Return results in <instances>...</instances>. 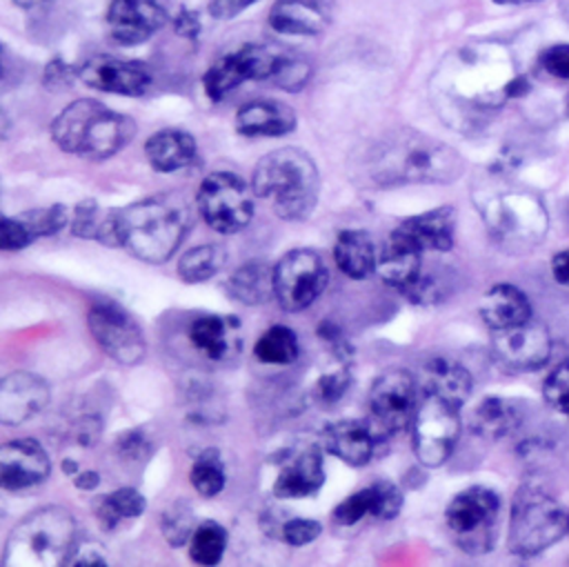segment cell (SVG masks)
<instances>
[{
    "label": "cell",
    "mask_w": 569,
    "mask_h": 567,
    "mask_svg": "<svg viewBox=\"0 0 569 567\" xmlns=\"http://www.w3.org/2000/svg\"><path fill=\"white\" fill-rule=\"evenodd\" d=\"M331 20V0H276L269 24L282 36H318Z\"/></svg>",
    "instance_id": "44dd1931"
},
{
    "label": "cell",
    "mask_w": 569,
    "mask_h": 567,
    "mask_svg": "<svg viewBox=\"0 0 569 567\" xmlns=\"http://www.w3.org/2000/svg\"><path fill=\"white\" fill-rule=\"evenodd\" d=\"M49 402V385L31 371H13L0 380V420L20 425L40 414Z\"/></svg>",
    "instance_id": "ac0fdd59"
},
{
    "label": "cell",
    "mask_w": 569,
    "mask_h": 567,
    "mask_svg": "<svg viewBox=\"0 0 569 567\" xmlns=\"http://www.w3.org/2000/svg\"><path fill=\"white\" fill-rule=\"evenodd\" d=\"M418 385L405 369H389L376 378L369 391V422L378 436L389 440L407 429L418 411Z\"/></svg>",
    "instance_id": "9c48e42d"
},
{
    "label": "cell",
    "mask_w": 569,
    "mask_h": 567,
    "mask_svg": "<svg viewBox=\"0 0 569 567\" xmlns=\"http://www.w3.org/2000/svg\"><path fill=\"white\" fill-rule=\"evenodd\" d=\"M224 549H227V531L222 525L213 520L200 523L189 538V556L198 565L220 563Z\"/></svg>",
    "instance_id": "e575fe53"
},
{
    "label": "cell",
    "mask_w": 569,
    "mask_h": 567,
    "mask_svg": "<svg viewBox=\"0 0 569 567\" xmlns=\"http://www.w3.org/2000/svg\"><path fill=\"white\" fill-rule=\"evenodd\" d=\"M422 269V249L396 227L378 251L376 271L380 278L398 289H405Z\"/></svg>",
    "instance_id": "603a6c76"
},
{
    "label": "cell",
    "mask_w": 569,
    "mask_h": 567,
    "mask_svg": "<svg viewBox=\"0 0 569 567\" xmlns=\"http://www.w3.org/2000/svg\"><path fill=\"white\" fill-rule=\"evenodd\" d=\"M87 327L98 347L120 365H138L147 354V340L138 320L118 302H93Z\"/></svg>",
    "instance_id": "7c38bea8"
},
{
    "label": "cell",
    "mask_w": 569,
    "mask_h": 567,
    "mask_svg": "<svg viewBox=\"0 0 569 567\" xmlns=\"http://www.w3.org/2000/svg\"><path fill=\"white\" fill-rule=\"evenodd\" d=\"M349 382H351V376H349V367L347 362H338L333 369L325 371L318 382H316V396L320 402H338L345 391L349 389Z\"/></svg>",
    "instance_id": "b9f144b4"
},
{
    "label": "cell",
    "mask_w": 569,
    "mask_h": 567,
    "mask_svg": "<svg viewBox=\"0 0 569 567\" xmlns=\"http://www.w3.org/2000/svg\"><path fill=\"white\" fill-rule=\"evenodd\" d=\"M325 483L322 454L318 447H305L293 451L278 469L273 480V496L278 498H305L313 496Z\"/></svg>",
    "instance_id": "ffe728a7"
},
{
    "label": "cell",
    "mask_w": 569,
    "mask_h": 567,
    "mask_svg": "<svg viewBox=\"0 0 569 567\" xmlns=\"http://www.w3.org/2000/svg\"><path fill=\"white\" fill-rule=\"evenodd\" d=\"M371 485H373V491H376L373 518L393 520L402 509V491L398 489V485H393L389 480H376Z\"/></svg>",
    "instance_id": "bcb514c9"
},
{
    "label": "cell",
    "mask_w": 569,
    "mask_h": 567,
    "mask_svg": "<svg viewBox=\"0 0 569 567\" xmlns=\"http://www.w3.org/2000/svg\"><path fill=\"white\" fill-rule=\"evenodd\" d=\"M542 394L553 409L565 414V409L569 407V360L560 362L549 371L542 382Z\"/></svg>",
    "instance_id": "7bdbcfd3"
},
{
    "label": "cell",
    "mask_w": 569,
    "mask_h": 567,
    "mask_svg": "<svg viewBox=\"0 0 569 567\" xmlns=\"http://www.w3.org/2000/svg\"><path fill=\"white\" fill-rule=\"evenodd\" d=\"M118 245L151 265L167 262L191 227V211L180 196H149L116 209Z\"/></svg>",
    "instance_id": "7a4b0ae2"
},
{
    "label": "cell",
    "mask_w": 569,
    "mask_h": 567,
    "mask_svg": "<svg viewBox=\"0 0 569 567\" xmlns=\"http://www.w3.org/2000/svg\"><path fill=\"white\" fill-rule=\"evenodd\" d=\"M538 64L551 78L569 82V42H558L542 49L538 56Z\"/></svg>",
    "instance_id": "7dc6e473"
},
{
    "label": "cell",
    "mask_w": 569,
    "mask_h": 567,
    "mask_svg": "<svg viewBox=\"0 0 569 567\" xmlns=\"http://www.w3.org/2000/svg\"><path fill=\"white\" fill-rule=\"evenodd\" d=\"M44 2H49V0H13V4H18L22 9H36V7L44 4Z\"/></svg>",
    "instance_id": "680465c9"
},
{
    "label": "cell",
    "mask_w": 569,
    "mask_h": 567,
    "mask_svg": "<svg viewBox=\"0 0 569 567\" xmlns=\"http://www.w3.org/2000/svg\"><path fill=\"white\" fill-rule=\"evenodd\" d=\"M422 389L427 396H436L462 407L473 389V380L467 367H462L458 360L433 356L422 367Z\"/></svg>",
    "instance_id": "484cf974"
},
{
    "label": "cell",
    "mask_w": 569,
    "mask_h": 567,
    "mask_svg": "<svg viewBox=\"0 0 569 567\" xmlns=\"http://www.w3.org/2000/svg\"><path fill=\"white\" fill-rule=\"evenodd\" d=\"M62 469H64L67 474H73V476L80 471V469H78V462H76V460H69V458L62 460Z\"/></svg>",
    "instance_id": "91938a15"
},
{
    "label": "cell",
    "mask_w": 569,
    "mask_h": 567,
    "mask_svg": "<svg viewBox=\"0 0 569 567\" xmlns=\"http://www.w3.org/2000/svg\"><path fill=\"white\" fill-rule=\"evenodd\" d=\"M144 509H147V500L133 487H120L93 500V514L104 531H111L124 518L140 516Z\"/></svg>",
    "instance_id": "1f68e13d"
},
{
    "label": "cell",
    "mask_w": 569,
    "mask_h": 567,
    "mask_svg": "<svg viewBox=\"0 0 569 567\" xmlns=\"http://www.w3.org/2000/svg\"><path fill=\"white\" fill-rule=\"evenodd\" d=\"M98 434H100V425L89 418V420L78 422L73 436H76V442H78L80 447H91V445L98 440Z\"/></svg>",
    "instance_id": "9f6ffc18"
},
{
    "label": "cell",
    "mask_w": 569,
    "mask_h": 567,
    "mask_svg": "<svg viewBox=\"0 0 569 567\" xmlns=\"http://www.w3.org/2000/svg\"><path fill=\"white\" fill-rule=\"evenodd\" d=\"M422 251H449L456 236V209L436 207L398 225Z\"/></svg>",
    "instance_id": "83f0119b"
},
{
    "label": "cell",
    "mask_w": 569,
    "mask_h": 567,
    "mask_svg": "<svg viewBox=\"0 0 569 567\" xmlns=\"http://www.w3.org/2000/svg\"><path fill=\"white\" fill-rule=\"evenodd\" d=\"M258 0H211L209 4V13L218 20H227L238 16L240 11H244L247 7H251Z\"/></svg>",
    "instance_id": "f5cc1de1"
},
{
    "label": "cell",
    "mask_w": 569,
    "mask_h": 567,
    "mask_svg": "<svg viewBox=\"0 0 569 567\" xmlns=\"http://www.w3.org/2000/svg\"><path fill=\"white\" fill-rule=\"evenodd\" d=\"M33 233L20 218H9L4 216L0 222V247L4 251H18L24 249L27 245L33 242Z\"/></svg>",
    "instance_id": "681fc988"
},
{
    "label": "cell",
    "mask_w": 569,
    "mask_h": 567,
    "mask_svg": "<svg viewBox=\"0 0 569 567\" xmlns=\"http://www.w3.org/2000/svg\"><path fill=\"white\" fill-rule=\"evenodd\" d=\"M380 442L382 438L369 420H338L325 429L327 451L351 467H365Z\"/></svg>",
    "instance_id": "d6986e66"
},
{
    "label": "cell",
    "mask_w": 569,
    "mask_h": 567,
    "mask_svg": "<svg viewBox=\"0 0 569 567\" xmlns=\"http://www.w3.org/2000/svg\"><path fill=\"white\" fill-rule=\"evenodd\" d=\"M520 409L507 398H485L473 411V431L487 440H500L520 425Z\"/></svg>",
    "instance_id": "4dcf8cb0"
},
{
    "label": "cell",
    "mask_w": 569,
    "mask_h": 567,
    "mask_svg": "<svg viewBox=\"0 0 569 567\" xmlns=\"http://www.w3.org/2000/svg\"><path fill=\"white\" fill-rule=\"evenodd\" d=\"M253 187L238 173L213 171L196 193V205L202 220L218 233H238L253 218Z\"/></svg>",
    "instance_id": "ba28073f"
},
{
    "label": "cell",
    "mask_w": 569,
    "mask_h": 567,
    "mask_svg": "<svg viewBox=\"0 0 569 567\" xmlns=\"http://www.w3.org/2000/svg\"><path fill=\"white\" fill-rule=\"evenodd\" d=\"M298 351V338L284 325L269 327L253 345V356L267 365H291L296 362Z\"/></svg>",
    "instance_id": "836d02e7"
},
{
    "label": "cell",
    "mask_w": 569,
    "mask_h": 567,
    "mask_svg": "<svg viewBox=\"0 0 569 567\" xmlns=\"http://www.w3.org/2000/svg\"><path fill=\"white\" fill-rule=\"evenodd\" d=\"M373 509H376V491H373V485H369L349 494L333 509V520L340 525H356L365 516H373Z\"/></svg>",
    "instance_id": "60d3db41"
},
{
    "label": "cell",
    "mask_w": 569,
    "mask_h": 567,
    "mask_svg": "<svg viewBox=\"0 0 569 567\" xmlns=\"http://www.w3.org/2000/svg\"><path fill=\"white\" fill-rule=\"evenodd\" d=\"M496 4H525V2H536V0H493Z\"/></svg>",
    "instance_id": "94428289"
},
{
    "label": "cell",
    "mask_w": 569,
    "mask_h": 567,
    "mask_svg": "<svg viewBox=\"0 0 569 567\" xmlns=\"http://www.w3.org/2000/svg\"><path fill=\"white\" fill-rule=\"evenodd\" d=\"M460 407L427 396L420 402L416 418L411 422L413 427V451L420 465L425 467H440L449 460L458 436H460Z\"/></svg>",
    "instance_id": "8fae6325"
},
{
    "label": "cell",
    "mask_w": 569,
    "mask_h": 567,
    "mask_svg": "<svg viewBox=\"0 0 569 567\" xmlns=\"http://www.w3.org/2000/svg\"><path fill=\"white\" fill-rule=\"evenodd\" d=\"M551 276L558 285L569 287V249H562L551 258Z\"/></svg>",
    "instance_id": "11a10c76"
},
{
    "label": "cell",
    "mask_w": 569,
    "mask_h": 567,
    "mask_svg": "<svg viewBox=\"0 0 569 567\" xmlns=\"http://www.w3.org/2000/svg\"><path fill=\"white\" fill-rule=\"evenodd\" d=\"M447 285L449 282L445 273L425 271L422 267L420 273L402 289V294L416 305H436L447 298Z\"/></svg>",
    "instance_id": "74e56055"
},
{
    "label": "cell",
    "mask_w": 569,
    "mask_h": 567,
    "mask_svg": "<svg viewBox=\"0 0 569 567\" xmlns=\"http://www.w3.org/2000/svg\"><path fill=\"white\" fill-rule=\"evenodd\" d=\"M333 258L338 269L353 278L365 280L376 271L378 249L373 238L362 229H345L338 233L333 245Z\"/></svg>",
    "instance_id": "f1b7e54d"
},
{
    "label": "cell",
    "mask_w": 569,
    "mask_h": 567,
    "mask_svg": "<svg viewBox=\"0 0 569 567\" xmlns=\"http://www.w3.org/2000/svg\"><path fill=\"white\" fill-rule=\"evenodd\" d=\"M251 187L278 218L305 220L316 209L320 173L307 151L282 147L258 160Z\"/></svg>",
    "instance_id": "277c9868"
},
{
    "label": "cell",
    "mask_w": 569,
    "mask_h": 567,
    "mask_svg": "<svg viewBox=\"0 0 569 567\" xmlns=\"http://www.w3.org/2000/svg\"><path fill=\"white\" fill-rule=\"evenodd\" d=\"M187 336L198 354H202L207 360L220 362L236 354L240 342V325L238 318L231 316L204 314L189 325Z\"/></svg>",
    "instance_id": "7402d4cb"
},
{
    "label": "cell",
    "mask_w": 569,
    "mask_h": 567,
    "mask_svg": "<svg viewBox=\"0 0 569 567\" xmlns=\"http://www.w3.org/2000/svg\"><path fill=\"white\" fill-rule=\"evenodd\" d=\"M353 165L358 182L369 187L453 182L465 169L456 149L416 129H398L373 140Z\"/></svg>",
    "instance_id": "6da1fadb"
},
{
    "label": "cell",
    "mask_w": 569,
    "mask_h": 567,
    "mask_svg": "<svg viewBox=\"0 0 569 567\" xmlns=\"http://www.w3.org/2000/svg\"><path fill=\"white\" fill-rule=\"evenodd\" d=\"M107 213L100 209V205L93 198H82L71 211V220H69L71 233L78 238L98 240L102 225L107 220Z\"/></svg>",
    "instance_id": "ab89813d"
},
{
    "label": "cell",
    "mask_w": 569,
    "mask_h": 567,
    "mask_svg": "<svg viewBox=\"0 0 569 567\" xmlns=\"http://www.w3.org/2000/svg\"><path fill=\"white\" fill-rule=\"evenodd\" d=\"M76 518L64 507H42L24 516L9 534L2 565L53 567L67 565L76 545Z\"/></svg>",
    "instance_id": "5b68a950"
},
{
    "label": "cell",
    "mask_w": 569,
    "mask_h": 567,
    "mask_svg": "<svg viewBox=\"0 0 569 567\" xmlns=\"http://www.w3.org/2000/svg\"><path fill=\"white\" fill-rule=\"evenodd\" d=\"M569 534V509L545 487L525 483L518 487L509 509L507 549L518 558H531Z\"/></svg>",
    "instance_id": "8992f818"
},
{
    "label": "cell",
    "mask_w": 569,
    "mask_h": 567,
    "mask_svg": "<svg viewBox=\"0 0 569 567\" xmlns=\"http://www.w3.org/2000/svg\"><path fill=\"white\" fill-rule=\"evenodd\" d=\"M296 113L280 100H253L238 109L236 131L249 138H278L296 129Z\"/></svg>",
    "instance_id": "cb8c5ba5"
},
{
    "label": "cell",
    "mask_w": 569,
    "mask_h": 567,
    "mask_svg": "<svg viewBox=\"0 0 569 567\" xmlns=\"http://www.w3.org/2000/svg\"><path fill=\"white\" fill-rule=\"evenodd\" d=\"M565 416H567V418H569V407H567V409H565Z\"/></svg>",
    "instance_id": "6125c7cd"
},
{
    "label": "cell",
    "mask_w": 569,
    "mask_h": 567,
    "mask_svg": "<svg viewBox=\"0 0 569 567\" xmlns=\"http://www.w3.org/2000/svg\"><path fill=\"white\" fill-rule=\"evenodd\" d=\"M136 136V122L93 98H80L67 105L51 120L53 142L84 160H107L124 149Z\"/></svg>",
    "instance_id": "3957f363"
},
{
    "label": "cell",
    "mask_w": 569,
    "mask_h": 567,
    "mask_svg": "<svg viewBox=\"0 0 569 567\" xmlns=\"http://www.w3.org/2000/svg\"><path fill=\"white\" fill-rule=\"evenodd\" d=\"M71 80H73V73H71V69L62 60H53L44 69V84L49 89H62V87L71 84Z\"/></svg>",
    "instance_id": "816d5d0a"
},
{
    "label": "cell",
    "mask_w": 569,
    "mask_h": 567,
    "mask_svg": "<svg viewBox=\"0 0 569 567\" xmlns=\"http://www.w3.org/2000/svg\"><path fill=\"white\" fill-rule=\"evenodd\" d=\"M51 460L42 445L31 438H16L0 449V485L7 491H22L47 480Z\"/></svg>",
    "instance_id": "e0dca14e"
},
{
    "label": "cell",
    "mask_w": 569,
    "mask_h": 567,
    "mask_svg": "<svg viewBox=\"0 0 569 567\" xmlns=\"http://www.w3.org/2000/svg\"><path fill=\"white\" fill-rule=\"evenodd\" d=\"M18 218L29 227V231L36 238H40V236H56L71 220V216H69L64 205H49V207L31 209V211H24Z\"/></svg>",
    "instance_id": "f35d334b"
},
{
    "label": "cell",
    "mask_w": 569,
    "mask_h": 567,
    "mask_svg": "<svg viewBox=\"0 0 569 567\" xmlns=\"http://www.w3.org/2000/svg\"><path fill=\"white\" fill-rule=\"evenodd\" d=\"M160 527H162V534H164V540L171 545V547H182L184 543H189L193 529H196V518H193V511L191 507L180 498V500H173L162 520H160Z\"/></svg>",
    "instance_id": "8d00e7d4"
},
{
    "label": "cell",
    "mask_w": 569,
    "mask_h": 567,
    "mask_svg": "<svg viewBox=\"0 0 569 567\" xmlns=\"http://www.w3.org/2000/svg\"><path fill=\"white\" fill-rule=\"evenodd\" d=\"M322 534V525L313 518H291L282 525V538L291 547H302L313 543Z\"/></svg>",
    "instance_id": "c3c4849f"
},
{
    "label": "cell",
    "mask_w": 569,
    "mask_h": 567,
    "mask_svg": "<svg viewBox=\"0 0 569 567\" xmlns=\"http://www.w3.org/2000/svg\"><path fill=\"white\" fill-rule=\"evenodd\" d=\"M173 29L182 36V38H187V40H196L198 38V33H200V20H198V16L193 13V11H180L178 16H176V20H173Z\"/></svg>",
    "instance_id": "db71d44e"
},
{
    "label": "cell",
    "mask_w": 569,
    "mask_h": 567,
    "mask_svg": "<svg viewBox=\"0 0 569 567\" xmlns=\"http://www.w3.org/2000/svg\"><path fill=\"white\" fill-rule=\"evenodd\" d=\"M144 156L151 169L160 173H171L196 162L198 142L191 133L182 129H162L147 138Z\"/></svg>",
    "instance_id": "4316f807"
},
{
    "label": "cell",
    "mask_w": 569,
    "mask_h": 567,
    "mask_svg": "<svg viewBox=\"0 0 569 567\" xmlns=\"http://www.w3.org/2000/svg\"><path fill=\"white\" fill-rule=\"evenodd\" d=\"M480 316L491 331H502L533 318L531 302L522 289L498 282L480 298Z\"/></svg>",
    "instance_id": "d4e9b609"
},
{
    "label": "cell",
    "mask_w": 569,
    "mask_h": 567,
    "mask_svg": "<svg viewBox=\"0 0 569 567\" xmlns=\"http://www.w3.org/2000/svg\"><path fill=\"white\" fill-rule=\"evenodd\" d=\"M309 76H311V67L307 60L293 58V56H282L271 80L287 91H298L309 80Z\"/></svg>",
    "instance_id": "ee69618b"
},
{
    "label": "cell",
    "mask_w": 569,
    "mask_h": 567,
    "mask_svg": "<svg viewBox=\"0 0 569 567\" xmlns=\"http://www.w3.org/2000/svg\"><path fill=\"white\" fill-rule=\"evenodd\" d=\"M78 78L98 91L118 96H142L151 87L153 73L140 60H120L113 56H93L80 69Z\"/></svg>",
    "instance_id": "2e32d148"
},
{
    "label": "cell",
    "mask_w": 569,
    "mask_h": 567,
    "mask_svg": "<svg viewBox=\"0 0 569 567\" xmlns=\"http://www.w3.org/2000/svg\"><path fill=\"white\" fill-rule=\"evenodd\" d=\"M67 565H107V558H104V551L102 547H98L96 543H78L73 545L69 558H67Z\"/></svg>",
    "instance_id": "f907efd6"
},
{
    "label": "cell",
    "mask_w": 569,
    "mask_h": 567,
    "mask_svg": "<svg viewBox=\"0 0 569 567\" xmlns=\"http://www.w3.org/2000/svg\"><path fill=\"white\" fill-rule=\"evenodd\" d=\"M227 291L233 300L256 307L267 302L273 291V267L262 260H249L240 265L227 280Z\"/></svg>",
    "instance_id": "f546056e"
},
{
    "label": "cell",
    "mask_w": 569,
    "mask_h": 567,
    "mask_svg": "<svg viewBox=\"0 0 569 567\" xmlns=\"http://www.w3.org/2000/svg\"><path fill=\"white\" fill-rule=\"evenodd\" d=\"M227 262V253L220 245H198L178 258V278L196 285L213 278Z\"/></svg>",
    "instance_id": "d6a6232c"
},
{
    "label": "cell",
    "mask_w": 569,
    "mask_h": 567,
    "mask_svg": "<svg viewBox=\"0 0 569 567\" xmlns=\"http://www.w3.org/2000/svg\"><path fill=\"white\" fill-rule=\"evenodd\" d=\"M284 53L262 44H242L240 49L218 58L202 78L209 100H222L227 93L249 80H271Z\"/></svg>",
    "instance_id": "4fadbf2b"
},
{
    "label": "cell",
    "mask_w": 569,
    "mask_h": 567,
    "mask_svg": "<svg viewBox=\"0 0 569 567\" xmlns=\"http://www.w3.org/2000/svg\"><path fill=\"white\" fill-rule=\"evenodd\" d=\"M189 483L204 498H213L222 491V487H224V467H222L218 449L209 447L196 458V462L189 469Z\"/></svg>",
    "instance_id": "d590c367"
},
{
    "label": "cell",
    "mask_w": 569,
    "mask_h": 567,
    "mask_svg": "<svg viewBox=\"0 0 569 567\" xmlns=\"http://www.w3.org/2000/svg\"><path fill=\"white\" fill-rule=\"evenodd\" d=\"M98 483H100V476H98L96 471H91V469H82V471H78V474L73 476V485H76L78 489H82V491L96 489Z\"/></svg>",
    "instance_id": "6f0895ef"
},
{
    "label": "cell",
    "mask_w": 569,
    "mask_h": 567,
    "mask_svg": "<svg viewBox=\"0 0 569 567\" xmlns=\"http://www.w3.org/2000/svg\"><path fill=\"white\" fill-rule=\"evenodd\" d=\"M116 451L122 460H147L149 454L153 451V440L149 438V434L140 427H133L124 434L118 436L116 440Z\"/></svg>",
    "instance_id": "f6af8a7d"
},
{
    "label": "cell",
    "mask_w": 569,
    "mask_h": 567,
    "mask_svg": "<svg viewBox=\"0 0 569 567\" xmlns=\"http://www.w3.org/2000/svg\"><path fill=\"white\" fill-rule=\"evenodd\" d=\"M104 20L116 44L136 47L167 22V4L162 0H111Z\"/></svg>",
    "instance_id": "9a60e30c"
},
{
    "label": "cell",
    "mask_w": 569,
    "mask_h": 567,
    "mask_svg": "<svg viewBox=\"0 0 569 567\" xmlns=\"http://www.w3.org/2000/svg\"><path fill=\"white\" fill-rule=\"evenodd\" d=\"M445 523L460 551L467 556H485L493 549L498 538L500 496L485 485H471L451 498Z\"/></svg>",
    "instance_id": "52a82bcc"
},
{
    "label": "cell",
    "mask_w": 569,
    "mask_h": 567,
    "mask_svg": "<svg viewBox=\"0 0 569 567\" xmlns=\"http://www.w3.org/2000/svg\"><path fill=\"white\" fill-rule=\"evenodd\" d=\"M496 358L518 371H531L547 362L551 354V336L547 327L533 318H529L522 325L493 331L491 340Z\"/></svg>",
    "instance_id": "5bb4252c"
},
{
    "label": "cell",
    "mask_w": 569,
    "mask_h": 567,
    "mask_svg": "<svg viewBox=\"0 0 569 567\" xmlns=\"http://www.w3.org/2000/svg\"><path fill=\"white\" fill-rule=\"evenodd\" d=\"M329 282L325 260L311 249H291L273 267L276 300L287 311H302L320 298Z\"/></svg>",
    "instance_id": "30bf717a"
}]
</instances>
